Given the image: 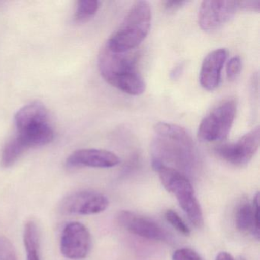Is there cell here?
Here are the masks:
<instances>
[{"label":"cell","mask_w":260,"mask_h":260,"mask_svg":"<svg viewBox=\"0 0 260 260\" xmlns=\"http://www.w3.org/2000/svg\"><path fill=\"white\" fill-rule=\"evenodd\" d=\"M117 218L120 225L131 234L154 241L165 242L168 240L167 231L148 217L132 211H122Z\"/></svg>","instance_id":"10"},{"label":"cell","mask_w":260,"mask_h":260,"mask_svg":"<svg viewBox=\"0 0 260 260\" xmlns=\"http://www.w3.org/2000/svg\"><path fill=\"white\" fill-rule=\"evenodd\" d=\"M239 10L238 1H203L199 11V25L204 31L218 29Z\"/></svg>","instance_id":"8"},{"label":"cell","mask_w":260,"mask_h":260,"mask_svg":"<svg viewBox=\"0 0 260 260\" xmlns=\"http://www.w3.org/2000/svg\"><path fill=\"white\" fill-rule=\"evenodd\" d=\"M172 260H202L200 255L189 248H182L173 252Z\"/></svg>","instance_id":"19"},{"label":"cell","mask_w":260,"mask_h":260,"mask_svg":"<svg viewBox=\"0 0 260 260\" xmlns=\"http://www.w3.org/2000/svg\"><path fill=\"white\" fill-rule=\"evenodd\" d=\"M151 153L152 165L170 162L189 169L197 160V150L191 135L183 127L171 123L155 124Z\"/></svg>","instance_id":"1"},{"label":"cell","mask_w":260,"mask_h":260,"mask_svg":"<svg viewBox=\"0 0 260 260\" xmlns=\"http://www.w3.org/2000/svg\"><path fill=\"white\" fill-rule=\"evenodd\" d=\"M242 63L240 57L235 56L228 60L226 63V75L231 81L237 80L241 72Z\"/></svg>","instance_id":"18"},{"label":"cell","mask_w":260,"mask_h":260,"mask_svg":"<svg viewBox=\"0 0 260 260\" xmlns=\"http://www.w3.org/2000/svg\"><path fill=\"white\" fill-rule=\"evenodd\" d=\"M152 22V10L147 1H136L127 12L119 28L106 43L115 53H127L138 48L146 39Z\"/></svg>","instance_id":"3"},{"label":"cell","mask_w":260,"mask_h":260,"mask_svg":"<svg viewBox=\"0 0 260 260\" xmlns=\"http://www.w3.org/2000/svg\"><path fill=\"white\" fill-rule=\"evenodd\" d=\"M259 140V127H256L236 142L219 145L214 151L220 159L228 164L242 167L246 165L258 151Z\"/></svg>","instance_id":"6"},{"label":"cell","mask_w":260,"mask_h":260,"mask_svg":"<svg viewBox=\"0 0 260 260\" xmlns=\"http://www.w3.org/2000/svg\"><path fill=\"white\" fill-rule=\"evenodd\" d=\"M165 218L176 231L185 236H189L191 234L189 228L185 223L182 217L173 210H167L165 212Z\"/></svg>","instance_id":"16"},{"label":"cell","mask_w":260,"mask_h":260,"mask_svg":"<svg viewBox=\"0 0 260 260\" xmlns=\"http://www.w3.org/2000/svg\"><path fill=\"white\" fill-rule=\"evenodd\" d=\"M68 167L111 168L120 164L115 153L99 149H81L71 153L67 159Z\"/></svg>","instance_id":"11"},{"label":"cell","mask_w":260,"mask_h":260,"mask_svg":"<svg viewBox=\"0 0 260 260\" xmlns=\"http://www.w3.org/2000/svg\"><path fill=\"white\" fill-rule=\"evenodd\" d=\"M235 224L239 231L243 233L252 232L259 238V194L256 193L252 205L242 202L235 213Z\"/></svg>","instance_id":"13"},{"label":"cell","mask_w":260,"mask_h":260,"mask_svg":"<svg viewBox=\"0 0 260 260\" xmlns=\"http://www.w3.org/2000/svg\"><path fill=\"white\" fill-rule=\"evenodd\" d=\"M240 260H245V259H244V258H240Z\"/></svg>","instance_id":"24"},{"label":"cell","mask_w":260,"mask_h":260,"mask_svg":"<svg viewBox=\"0 0 260 260\" xmlns=\"http://www.w3.org/2000/svg\"><path fill=\"white\" fill-rule=\"evenodd\" d=\"M215 260H235L231 254L226 252H221L217 255Z\"/></svg>","instance_id":"23"},{"label":"cell","mask_w":260,"mask_h":260,"mask_svg":"<svg viewBox=\"0 0 260 260\" xmlns=\"http://www.w3.org/2000/svg\"><path fill=\"white\" fill-rule=\"evenodd\" d=\"M239 10L258 13L260 10V0L238 1Z\"/></svg>","instance_id":"20"},{"label":"cell","mask_w":260,"mask_h":260,"mask_svg":"<svg viewBox=\"0 0 260 260\" xmlns=\"http://www.w3.org/2000/svg\"><path fill=\"white\" fill-rule=\"evenodd\" d=\"M228 51L219 48L210 52L204 59L201 67L199 81L202 88L213 91L218 87L221 79V71L228 58Z\"/></svg>","instance_id":"12"},{"label":"cell","mask_w":260,"mask_h":260,"mask_svg":"<svg viewBox=\"0 0 260 260\" xmlns=\"http://www.w3.org/2000/svg\"><path fill=\"white\" fill-rule=\"evenodd\" d=\"M91 246L90 233L83 223L71 222L63 228L60 239V251L66 258L74 260L86 258Z\"/></svg>","instance_id":"7"},{"label":"cell","mask_w":260,"mask_h":260,"mask_svg":"<svg viewBox=\"0 0 260 260\" xmlns=\"http://www.w3.org/2000/svg\"><path fill=\"white\" fill-rule=\"evenodd\" d=\"M109 204V199L102 193L82 191L65 198L60 206L62 211L68 214L89 215L103 212Z\"/></svg>","instance_id":"9"},{"label":"cell","mask_w":260,"mask_h":260,"mask_svg":"<svg viewBox=\"0 0 260 260\" xmlns=\"http://www.w3.org/2000/svg\"><path fill=\"white\" fill-rule=\"evenodd\" d=\"M0 260H18L13 243L2 236H0Z\"/></svg>","instance_id":"17"},{"label":"cell","mask_w":260,"mask_h":260,"mask_svg":"<svg viewBox=\"0 0 260 260\" xmlns=\"http://www.w3.org/2000/svg\"><path fill=\"white\" fill-rule=\"evenodd\" d=\"M100 8V2L95 0H80L77 2L74 19L78 23H85L95 16Z\"/></svg>","instance_id":"15"},{"label":"cell","mask_w":260,"mask_h":260,"mask_svg":"<svg viewBox=\"0 0 260 260\" xmlns=\"http://www.w3.org/2000/svg\"><path fill=\"white\" fill-rule=\"evenodd\" d=\"M138 54L115 53L105 46L99 55V69L111 86L131 95L145 92L146 83L138 68Z\"/></svg>","instance_id":"2"},{"label":"cell","mask_w":260,"mask_h":260,"mask_svg":"<svg viewBox=\"0 0 260 260\" xmlns=\"http://www.w3.org/2000/svg\"><path fill=\"white\" fill-rule=\"evenodd\" d=\"M183 64H181L180 63V64L177 65V66L173 70L171 74H170L171 78L173 79V80H176V79L179 78V76L182 74V71H183Z\"/></svg>","instance_id":"22"},{"label":"cell","mask_w":260,"mask_h":260,"mask_svg":"<svg viewBox=\"0 0 260 260\" xmlns=\"http://www.w3.org/2000/svg\"><path fill=\"white\" fill-rule=\"evenodd\" d=\"M162 185L168 192L176 196L179 205L196 228H202L203 213L194 188L188 178L179 170L162 164L153 165Z\"/></svg>","instance_id":"4"},{"label":"cell","mask_w":260,"mask_h":260,"mask_svg":"<svg viewBox=\"0 0 260 260\" xmlns=\"http://www.w3.org/2000/svg\"><path fill=\"white\" fill-rule=\"evenodd\" d=\"M24 243L27 252V260H41L39 255L40 240L39 229L34 221L27 222L24 230Z\"/></svg>","instance_id":"14"},{"label":"cell","mask_w":260,"mask_h":260,"mask_svg":"<svg viewBox=\"0 0 260 260\" xmlns=\"http://www.w3.org/2000/svg\"><path fill=\"white\" fill-rule=\"evenodd\" d=\"M188 4V1H165L162 5L167 11L174 12Z\"/></svg>","instance_id":"21"},{"label":"cell","mask_w":260,"mask_h":260,"mask_svg":"<svg viewBox=\"0 0 260 260\" xmlns=\"http://www.w3.org/2000/svg\"><path fill=\"white\" fill-rule=\"evenodd\" d=\"M237 113V103L229 100L212 109L201 122L198 138L202 142L226 139Z\"/></svg>","instance_id":"5"}]
</instances>
